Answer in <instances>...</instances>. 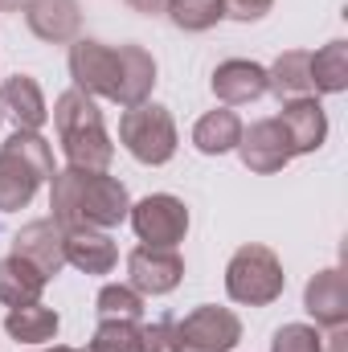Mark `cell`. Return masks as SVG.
I'll return each instance as SVG.
<instances>
[{
    "label": "cell",
    "mask_w": 348,
    "mask_h": 352,
    "mask_svg": "<svg viewBox=\"0 0 348 352\" xmlns=\"http://www.w3.org/2000/svg\"><path fill=\"white\" fill-rule=\"evenodd\" d=\"M98 320H144V295L127 283H107L94 299Z\"/></svg>",
    "instance_id": "obj_25"
},
{
    "label": "cell",
    "mask_w": 348,
    "mask_h": 352,
    "mask_svg": "<svg viewBox=\"0 0 348 352\" xmlns=\"http://www.w3.org/2000/svg\"><path fill=\"white\" fill-rule=\"evenodd\" d=\"M123 54V82H119V107H140L148 102V94L156 87V58L144 50V45H119Z\"/></svg>",
    "instance_id": "obj_21"
},
{
    "label": "cell",
    "mask_w": 348,
    "mask_h": 352,
    "mask_svg": "<svg viewBox=\"0 0 348 352\" xmlns=\"http://www.w3.org/2000/svg\"><path fill=\"white\" fill-rule=\"evenodd\" d=\"M66 66H70V78H74V87L83 94L107 98V102L119 98V82H123V54H119V45L78 37V41H70Z\"/></svg>",
    "instance_id": "obj_6"
},
{
    "label": "cell",
    "mask_w": 348,
    "mask_h": 352,
    "mask_svg": "<svg viewBox=\"0 0 348 352\" xmlns=\"http://www.w3.org/2000/svg\"><path fill=\"white\" fill-rule=\"evenodd\" d=\"M25 25L45 45H70L83 29V4L78 0H29Z\"/></svg>",
    "instance_id": "obj_12"
},
{
    "label": "cell",
    "mask_w": 348,
    "mask_h": 352,
    "mask_svg": "<svg viewBox=\"0 0 348 352\" xmlns=\"http://www.w3.org/2000/svg\"><path fill=\"white\" fill-rule=\"evenodd\" d=\"M279 127L291 144V156H307V152H320L324 140H328V115L320 107V98H295V102H283L279 111Z\"/></svg>",
    "instance_id": "obj_13"
},
{
    "label": "cell",
    "mask_w": 348,
    "mask_h": 352,
    "mask_svg": "<svg viewBox=\"0 0 348 352\" xmlns=\"http://www.w3.org/2000/svg\"><path fill=\"white\" fill-rule=\"evenodd\" d=\"M45 352H78V349H66V344H58V349H45Z\"/></svg>",
    "instance_id": "obj_33"
},
{
    "label": "cell",
    "mask_w": 348,
    "mask_h": 352,
    "mask_svg": "<svg viewBox=\"0 0 348 352\" xmlns=\"http://www.w3.org/2000/svg\"><path fill=\"white\" fill-rule=\"evenodd\" d=\"M127 221L144 246H176L188 234V209L173 192H152V197L135 201Z\"/></svg>",
    "instance_id": "obj_8"
},
{
    "label": "cell",
    "mask_w": 348,
    "mask_h": 352,
    "mask_svg": "<svg viewBox=\"0 0 348 352\" xmlns=\"http://www.w3.org/2000/svg\"><path fill=\"white\" fill-rule=\"evenodd\" d=\"M242 340V320L230 307L201 303L176 320V352H234Z\"/></svg>",
    "instance_id": "obj_7"
},
{
    "label": "cell",
    "mask_w": 348,
    "mask_h": 352,
    "mask_svg": "<svg viewBox=\"0 0 348 352\" xmlns=\"http://www.w3.org/2000/svg\"><path fill=\"white\" fill-rule=\"evenodd\" d=\"M54 176V152L41 131H12L0 144V213L25 209Z\"/></svg>",
    "instance_id": "obj_3"
},
{
    "label": "cell",
    "mask_w": 348,
    "mask_h": 352,
    "mask_svg": "<svg viewBox=\"0 0 348 352\" xmlns=\"http://www.w3.org/2000/svg\"><path fill=\"white\" fill-rule=\"evenodd\" d=\"M266 94H274L279 102L316 98V87H312V54H307V50H287V54H279L274 66L266 70Z\"/></svg>",
    "instance_id": "obj_18"
},
{
    "label": "cell",
    "mask_w": 348,
    "mask_h": 352,
    "mask_svg": "<svg viewBox=\"0 0 348 352\" xmlns=\"http://www.w3.org/2000/svg\"><path fill=\"white\" fill-rule=\"evenodd\" d=\"M0 8L4 12H21V8H29V0H0Z\"/></svg>",
    "instance_id": "obj_32"
},
{
    "label": "cell",
    "mask_w": 348,
    "mask_h": 352,
    "mask_svg": "<svg viewBox=\"0 0 348 352\" xmlns=\"http://www.w3.org/2000/svg\"><path fill=\"white\" fill-rule=\"evenodd\" d=\"M119 144L127 148L131 160H140L148 168L168 164L176 156V123L168 115V107H160V102L127 107L119 115Z\"/></svg>",
    "instance_id": "obj_5"
},
{
    "label": "cell",
    "mask_w": 348,
    "mask_h": 352,
    "mask_svg": "<svg viewBox=\"0 0 348 352\" xmlns=\"http://www.w3.org/2000/svg\"><path fill=\"white\" fill-rule=\"evenodd\" d=\"M131 12H144V16H160L168 8V0H123Z\"/></svg>",
    "instance_id": "obj_31"
},
{
    "label": "cell",
    "mask_w": 348,
    "mask_h": 352,
    "mask_svg": "<svg viewBox=\"0 0 348 352\" xmlns=\"http://www.w3.org/2000/svg\"><path fill=\"white\" fill-rule=\"evenodd\" d=\"M0 119H8L17 131H41L50 111H45V94L29 74H12L0 87Z\"/></svg>",
    "instance_id": "obj_15"
},
{
    "label": "cell",
    "mask_w": 348,
    "mask_h": 352,
    "mask_svg": "<svg viewBox=\"0 0 348 352\" xmlns=\"http://www.w3.org/2000/svg\"><path fill=\"white\" fill-rule=\"evenodd\" d=\"M221 4H226V16H234V21L250 25V21H262V16L270 12V4H274V0H221Z\"/></svg>",
    "instance_id": "obj_29"
},
{
    "label": "cell",
    "mask_w": 348,
    "mask_h": 352,
    "mask_svg": "<svg viewBox=\"0 0 348 352\" xmlns=\"http://www.w3.org/2000/svg\"><path fill=\"white\" fill-rule=\"evenodd\" d=\"M62 320L54 307H45L41 299L37 303H21V307H8L4 316V332L17 340V344H50L58 336Z\"/></svg>",
    "instance_id": "obj_19"
},
{
    "label": "cell",
    "mask_w": 348,
    "mask_h": 352,
    "mask_svg": "<svg viewBox=\"0 0 348 352\" xmlns=\"http://www.w3.org/2000/svg\"><path fill=\"white\" fill-rule=\"evenodd\" d=\"M164 12L180 33H209L226 16V4L221 0H168Z\"/></svg>",
    "instance_id": "obj_24"
},
{
    "label": "cell",
    "mask_w": 348,
    "mask_h": 352,
    "mask_svg": "<svg viewBox=\"0 0 348 352\" xmlns=\"http://www.w3.org/2000/svg\"><path fill=\"white\" fill-rule=\"evenodd\" d=\"M140 320H98L87 352H140Z\"/></svg>",
    "instance_id": "obj_26"
},
{
    "label": "cell",
    "mask_w": 348,
    "mask_h": 352,
    "mask_svg": "<svg viewBox=\"0 0 348 352\" xmlns=\"http://www.w3.org/2000/svg\"><path fill=\"white\" fill-rule=\"evenodd\" d=\"M283 287H287V274H283V263L270 246L246 242V246L234 250V258L226 266V295L234 303L266 307L283 295Z\"/></svg>",
    "instance_id": "obj_4"
},
{
    "label": "cell",
    "mask_w": 348,
    "mask_h": 352,
    "mask_svg": "<svg viewBox=\"0 0 348 352\" xmlns=\"http://www.w3.org/2000/svg\"><path fill=\"white\" fill-rule=\"evenodd\" d=\"M320 340H324V352H348V324L328 328V336H320Z\"/></svg>",
    "instance_id": "obj_30"
},
{
    "label": "cell",
    "mask_w": 348,
    "mask_h": 352,
    "mask_svg": "<svg viewBox=\"0 0 348 352\" xmlns=\"http://www.w3.org/2000/svg\"><path fill=\"white\" fill-rule=\"evenodd\" d=\"M66 238V266H78L83 274H111L119 263V250L107 230H62Z\"/></svg>",
    "instance_id": "obj_17"
},
{
    "label": "cell",
    "mask_w": 348,
    "mask_h": 352,
    "mask_svg": "<svg viewBox=\"0 0 348 352\" xmlns=\"http://www.w3.org/2000/svg\"><path fill=\"white\" fill-rule=\"evenodd\" d=\"M270 352H324V340L312 324H283L270 340Z\"/></svg>",
    "instance_id": "obj_27"
},
{
    "label": "cell",
    "mask_w": 348,
    "mask_h": 352,
    "mask_svg": "<svg viewBox=\"0 0 348 352\" xmlns=\"http://www.w3.org/2000/svg\"><path fill=\"white\" fill-rule=\"evenodd\" d=\"M184 278V258L176 246H135L127 254V287L148 295H173Z\"/></svg>",
    "instance_id": "obj_9"
},
{
    "label": "cell",
    "mask_w": 348,
    "mask_h": 352,
    "mask_svg": "<svg viewBox=\"0 0 348 352\" xmlns=\"http://www.w3.org/2000/svg\"><path fill=\"white\" fill-rule=\"evenodd\" d=\"M303 307H307V316H312L320 328H340V324H348V278H345V270L328 266V270H320L316 278H307V287H303Z\"/></svg>",
    "instance_id": "obj_14"
},
{
    "label": "cell",
    "mask_w": 348,
    "mask_h": 352,
    "mask_svg": "<svg viewBox=\"0 0 348 352\" xmlns=\"http://www.w3.org/2000/svg\"><path fill=\"white\" fill-rule=\"evenodd\" d=\"M312 87L316 94H340L348 90V41H328L312 54Z\"/></svg>",
    "instance_id": "obj_23"
},
{
    "label": "cell",
    "mask_w": 348,
    "mask_h": 352,
    "mask_svg": "<svg viewBox=\"0 0 348 352\" xmlns=\"http://www.w3.org/2000/svg\"><path fill=\"white\" fill-rule=\"evenodd\" d=\"M54 127H58V140H62L70 168H87V173L111 168L115 144H111V135L102 127V111L90 94H83L78 87L62 90L54 102Z\"/></svg>",
    "instance_id": "obj_2"
},
{
    "label": "cell",
    "mask_w": 348,
    "mask_h": 352,
    "mask_svg": "<svg viewBox=\"0 0 348 352\" xmlns=\"http://www.w3.org/2000/svg\"><path fill=\"white\" fill-rule=\"evenodd\" d=\"M238 156L250 173H283L295 156H291V144L279 127V119H259L250 127H242V140H238Z\"/></svg>",
    "instance_id": "obj_11"
},
{
    "label": "cell",
    "mask_w": 348,
    "mask_h": 352,
    "mask_svg": "<svg viewBox=\"0 0 348 352\" xmlns=\"http://www.w3.org/2000/svg\"><path fill=\"white\" fill-rule=\"evenodd\" d=\"M213 94L226 102V107H246V102H259L266 94V66L259 62H246V58H230L213 70Z\"/></svg>",
    "instance_id": "obj_16"
},
{
    "label": "cell",
    "mask_w": 348,
    "mask_h": 352,
    "mask_svg": "<svg viewBox=\"0 0 348 352\" xmlns=\"http://www.w3.org/2000/svg\"><path fill=\"white\" fill-rule=\"evenodd\" d=\"M45 283H50V278H45L33 263H25V258H17V254L0 258V303H8V307L37 303L41 291H45Z\"/></svg>",
    "instance_id": "obj_22"
},
{
    "label": "cell",
    "mask_w": 348,
    "mask_h": 352,
    "mask_svg": "<svg viewBox=\"0 0 348 352\" xmlns=\"http://www.w3.org/2000/svg\"><path fill=\"white\" fill-rule=\"evenodd\" d=\"M50 209L62 230H115L131 213L127 184L107 173L62 168L50 176Z\"/></svg>",
    "instance_id": "obj_1"
},
{
    "label": "cell",
    "mask_w": 348,
    "mask_h": 352,
    "mask_svg": "<svg viewBox=\"0 0 348 352\" xmlns=\"http://www.w3.org/2000/svg\"><path fill=\"white\" fill-rule=\"evenodd\" d=\"M12 254L25 258V263H33L45 278H58L62 266H66V238H62V226H58L54 217H37V221L21 226L17 238H12Z\"/></svg>",
    "instance_id": "obj_10"
},
{
    "label": "cell",
    "mask_w": 348,
    "mask_h": 352,
    "mask_svg": "<svg viewBox=\"0 0 348 352\" xmlns=\"http://www.w3.org/2000/svg\"><path fill=\"white\" fill-rule=\"evenodd\" d=\"M238 140H242V119L230 107H217V111L201 115L197 127H193V148L201 156H226V152L238 148Z\"/></svg>",
    "instance_id": "obj_20"
},
{
    "label": "cell",
    "mask_w": 348,
    "mask_h": 352,
    "mask_svg": "<svg viewBox=\"0 0 348 352\" xmlns=\"http://www.w3.org/2000/svg\"><path fill=\"white\" fill-rule=\"evenodd\" d=\"M140 352H176V320L173 316L140 328Z\"/></svg>",
    "instance_id": "obj_28"
}]
</instances>
